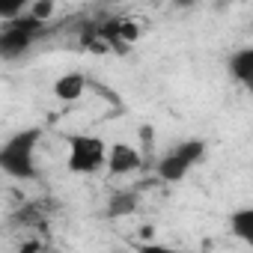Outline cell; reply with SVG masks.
<instances>
[{"label":"cell","instance_id":"6da1fadb","mask_svg":"<svg viewBox=\"0 0 253 253\" xmlns=\"http://www.w3.org/2000/svg\"><path fill=\"white\" fill-rule=\"evenodd\" d=\"M39 140H42V128L15 131L3 146H0V167H3V173L12 176V179H21V182L39 179V167H36Z\"/></svg>","mask_w":253,"mask_h":253},{"label":"cell","instance_id":"7a4b0ae2","mask_svg":"<svg viewBox=\"0 0 253 253\" xmlns=\"http://www.w3.org/2000/svg\"><path fill=\"white\" fill-rule=\"evenodd\" d=\"M107 143L98 134H72L66 164L75 176H95L107 170Z\"/></svg>","mask_w":253,"mask_h":253},{"label":"cell","instance_id":"3957f363","mask_svg":"<svg viewBox=\"0 0 253 253\" xmlns=\"http://www.w3.org/2000/svg\"><path fill=\"white\" fill-rule=\"evenodd\" d=\"M203 158H206V140L191 137V140H182V143H176L173 149H167V152L158 158L155 173H158V179H164V182H182Z\"/></svg>","mask_w":253,"mask_h":253},{"label":"cell","instance_id":"277c9868","mask_svg":"<svg viewBox=\"0 0 253 253\" xmlns=\"http://www.w3.org/2000/svg\"><path fill=\"white\" fill-rule=\"evenodd\" d=\"M48 21L36 18V15H18V18H9L3 21V30H0V54H3V60H15L21 57L42 33H45Z\"/></svg>","mask_w":253,"mask_h":253},{"label":"cell","instance_id":"5b68a950","mask_svg":"<svg viewBox=\"0 0 253 253\" xmlns=\"http://www.w3.org/2000/svg\"><path fill=\"white\" fill-rule=\"evenodd\" d=\"M143 152L131 143H113L107 149V176L122 179V176H131L143 167Z\"/></svg>","mask_w":253,"mask_h":253},{"label":"cell","instance_id":"8992f818","mask_svg":"<svg viewBox=\"0 0 253 253\" xmlns=\"http://www.w3.org/2000/svg\"><path fill=\"white\" fill-rule=\"evenodd\" d=\"M86 86H89V81H86L84 72H66V75H60V78L54 81L51 92H54V98H60V101H78V98L86 92Z\"/></svg>","mask_w":253,"mask_h":253},{"label":"cell","instance_id":"52a82bcc","mask_svg":"<svg viewBox=\"0 0 253 253\" xmlns=\"http://www.w3.org/2000/svg\"><path fill=\"white\" fill-rule=\"evenodd\" d=\"M226 72H229L232 81H238V84L247 86V84L253 81V45L232 51V54L226 57Z\"/></svg>","mask_w":253,"mask_h":253},{"label":"cell","instance_id":"ba28073f","mask_svg":"<svg viewBox=\"0 0 253 253\" xmlns=\"http://www.w3.org/2000/svg\"><path fill=\"white\" fill-rule=\"evenodd\" d=\"M137 206H140V194L134 188H125V191H116L107 200L104 211H107V217H128V214L137 211Z\"/></svg>","mask_w":253,"mask_h":253},{"label":"cell","instance_id":"9c48e42d","mask_svg":"<svg viewBox=\"0 0 253 253\" xmlns=\"http://www.w3.org/2000/svg\"><path fill=\"white\" fill-rule=\"evenodd\" d=\"M229 232L253 247V206H241L229 214Z\"/></svg>","mask_w":253,"mask_h":253},{"label":"cell","instance_id":"30bf717a","mask_svg":"<svg viewBox=\"0 0 253 253\" xmlns=\"http://www.w3.org/2000/svg\"><path fill=\"white\" fill-rule=\"evenodd\" d=\"M30 6H33V0H0V18H3V21L18 18V15H24Z\"/></svg>","mask_w":253,"mask_h":253},{"label":"cell","instance_id":"8fae6325","mask_svg":"<svg viewBox=\"0 0 253 253\" xmlns=\"http://www.w3.org/2000/svg\"><path fill=\"white\" fill-rule=\"evenodd\" d=\"M27 12L36 15V18H42V21H48L51 12H54V0H33V6H30Z\"/></svg>","mask_w":253,"mask_h":253},{"label":"cell","instance_id":"7c38bea8","mask_svg":"<svg viewBox=\"0 0 253 253\" xmlns=\"http://www.w3.org/2000/svg\"><path fill=\"white\" fill-rule=\"evenodd\" d=\"M176 3H179V6H194L197 0H176Z\"/></svg>","mask_w":253,"mask_h":253},{"label":"cell","instance_id":"4fadbf2b","mask_svg":"<svg viewBox=\"0 0 253 253\" xmlns=\"http://www.w3.org/2000/svg\"><path fill=\"white\" fill-rule=\"evenodd\" d=\"M247 92H250V95H253V81H250V84H247Z\"/></svg>","mask_w":253,"mask_h":253}]
</instances>
